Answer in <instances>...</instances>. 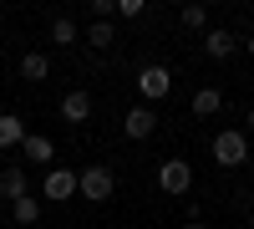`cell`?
Masks as SVG:
<instances>
[{
  "label": "cell",
  "mask_w": 254,
  "mask_h": 229,
  "mask_svg": "<svg viewBox=\"0 0 254 229\" xmlns=\"http://www.w3.org/2000/svg\"><path fill=\"white\" fill-rule=\"evenodd\" d=\"M112 189H117V178H112V168H102V163H92V168L76 173V194L87 199V204H107Z\"/></svg>",
  "instance_id": "6da1fadb"
},
{
  "label": "cell",
  "mask_w": 254,
  "mask_h": 229,
  "mask_svg": "<svg viewBox=\"0 0 254 229\" xmlns=\"http://www.w3.org/2000/svg\"><path fill=\"white\" fill-rule=\"evenodd\" d=\"M214 163H219V168H239V163H249V138L239 128H224L214 138Z\"/></svg>",
  "instance_id": "7a4b0ae2"
},
{
  "label": "cell",
  "mask_w": 254,
  "mask_h": 229,
  "mask_svg": "<svg viewBox=\"0 0 254 229\" xmlns=\"http://www.w3.org/2000/svg\"><path fill=\"white\" fill-rule=\"evenodd\" d=\"M137 92H142L147 107L163 102L168 92H173V72H168V67H142V72H137Z\"/></svg>",
  "instance_id": "3957f363"
},
{
  "label": "cell",
  "mask_w": 254,
  "mask_h": 229,
  "mask_svg": "<svg viewBox=\"0 0 254 229\" xmlns=\"http://www.w3.org/2000/svg\"><path fill=\"white\" fill-rule=\"evenodd\" d=\"M188 183H193V168H188L183 158H168L158 168V189L163 194H188Z\"/></svg>",
  "instance_id": "277c9868"
},
{
  "label": "cell",
  "mask_w": 254,
  "mask_h": 229,
  "mask_svg": "<svg viewBox=\"0 0 254 229\" xmlns=\"http://www.w3.org/2000/svg\"><path fill=\"white\" fill-rule=\"evenodd\" d=\"M153 128H158V112L147 107V102L122 117V133H127V138H137V143H142V138H153Z\"/></svg>",
  "instance_id": "5b68a950"
},
{
  "label": "cell",
  "mask_w": 254,
  "mask_h": 229,
  "mask_svg": "<svg viewBox=\"0 0 254 229\" xmlns=\"http://www.w3.org/2000/svg\"><path fill=\"white\" fill-rule=\"evenodd\" d=\"M41 194H46L51 204L71 199V194H76V173H71V168H51V173H46V183H41Z\"/></svg>",
  "instance_id": "8992f818"
},
{
  "label": "cell",
  "mask_w": 254,
  "mask_h": 229,
  "mask_svg": "<svg viewBox=\"0 0 254 229\" xmlns=\"http://www.w3.org/2000/svg\"><path fill=\"white\" fill-rule=\"evenodd\" d=\"M234 46H239V41H234V31H224V26H208V31H203V51L214 56V61L234 56Z\"/></svg>",
  "instance_id": "52a82bcc"
},
{
  "label": "cell",
  "mask_w": 254,
  "mask_h": 229,
  "mask_svg": "<svg viewBox=\"0 0 254 229\" xmlns=\"http://www.w3.org/2000/svg\"><path fill=\"white\" fill-rule=\"evenodd\" d=\"M46 76H51L46 51H26V56H20V81H46Z\"/></svg>",
  "instance_id": "ba28073f"
},
{
  "label": "cell",
  "mask_w": 254,
  "mask_h": 229,
  "mask_svg": "<svg viewBox=\"0 0 254 229\" xmlns=\"http://www.w3.org/2000/svg\"><path fill=\"white\" fill-rule=\"evenodd\" d=\"M61 117H66V122H87L92 117V97L87 92H66V97H61Z\"/></svg>",
  "instance_id": "9c48e42d"
},
{
  "label": "cell",
  "mask_w": 254,
  "mask_h": 229,
  "mask_svg": "<svg viewBox=\"0 0 254 229\" xmlns=\"http://www.w3.org/2000/svg\"><path fill=\"white\" fill-rule=\"evenodd\" d=\"M31 189H26V168H5L0 173V199L5 204H15V199H26Z\"/></svg>",
  "instance_id": "30bf717a"
},
{
  "label": "cell",
  "mask_w": 254,
  "mask_h": 229,
  "mask_svg": "<svg viewBox=\"0 0 254 229\" xmlns=\"http://www.w3.org/2000/svg\"><path fill=\"white\" fill-rule=\"evenodd\" d=\"M20 138H26V122L15 112H0V153L5 148H20Z\"/></svg>",
  "instance_id": "8fae6325"
},
{
  "label": "cell",
  "mask_w": 254,
  "mask_h": 229,
  "mask_svg": "<svg viewBox=\"0 0 254 229\" xmlns=\"http://www.w3.org/2000/svg\"><path fill=\"white\" fill-rule=\"evenodd\" d=\"M20 153H26L31 163H51V138H41V133H26V138H20Z\"/></svg>",
  "instance_id": "7c38bea8"
},
{
  "label": "cell",
  "mask_w": 254,
  "mask_h": 229,
  "mask_svg": "<svg viewBox=\"0 0 254 229\" xmlns=\"http://www.w3.org/2000/svg\"><path fill=\"white\" fill-rule=\"evenodd\" d=\"M112 41H117V26H112V20H92V26H87V46H92V51H107Z\"/></svg>",
  "instance_id": "4fadbf2b"
},
{
  "label": "cell",
  "mask_w": 254,
  "mask_h": 229,
  "mask_svg": "<svg viewBox=\"0 0 254 229\" xmlns=\"http://www.w3.org/2000/svg\"><path fill=\"white\" fill-rule=\"evenodd\" d=\"M219 107H224V92H219V87H198V92H193V112H198V117H214Z\"/></svg>",
  "instance_id": "5bb4252c"
},
{
  "label": "cell",
  "mask_w": 254,
  "mask_h": 229,
  "mask_svg": "<svg viewBox=\"0 0 254 229\" xmlns=\"http://www.w3.org/2000/svg\"><path fill=\"white\" fill-rule=\"evenodd\" d=\"M10 214H15V224H36V219H41V199H36V194L15 199V204H10Z\"/></svg>",
  "instance_id": "9a60e30c"
},
{
  "label": "cell",
  "mask_w": 254,
  "mask_h": 229,
  "mask_svg": "<svg viewBox=\"0 0 254 229\" xmlns=\"http://www.w3.org/2000/svg\"><path fill=\"white\" fill-rule=\"evenodd\" d=\"M51 41H56V46H76V20L71 15H56L51 20Z\"/></svg>",
  "instance_id": "2e32d148"
},
{
  "label": "cell",
  "mask_w": 254,
  "mask_h": 229,
  "mask_svg": "<svg viewBox=\"0 0 254 229\" xmlns=\"http://www.w3.org/2000/svg\"><path fill=\"white\" fill-rule=\"evenodd\" d=\"M178 20H183L188 31H208V5H183Z\"/></svg>",
  "instance_id": "e0dca14e"
},
{
  "label": "cell",
  "mask_w": 254,
  "mask_h": 229,
  "mask_svg": "<svg viewBox=\"0 0 254 229\" xmlns=\"http://www.w3.org/2000/svg\"><path fill=\"white\" fill-rule=\"evenodd\" d=\"M142 10H147V5H142V0H117V15H122V20H137Z\"/></svg>",
  "instance_id": "ac0fdd59"
},
{
  "label": "cell",
  "mask_w": 254,
  "mask_h": 229,
  "mask_svg": "<svg viewBox=\"0 0 254 229\" xmlns=\"http://www.w3.org/2000/svg\"><path fill=\"white\" fill-rule=\"evenodd\" d=\"M92 15H97V20H112V15H117V0H92Z\"/></svg>",
  "instance_id": "d6986e66"
},
{
  "label": "cell",
  "mask_w": 254,
  "mask_h": 229,
  "mask_svg": "<svg viewBox=\"0 0 254 229\" xmlns=\"http://www.w3.org/2000/svg\"><path fill=\"white\" fill-rule=\"evenodd\" d=\"M244 128H249V133H254V107H249V117H244Z\"/></svg>",
  "instance_id": "ffe728a7"
},
{
  "label": "cell",
  "mask_w": 254,
  "mask_h": 229,
  "mask_svg": "<svg viewBox=\"0 0 254 229\" xmlns=\"http://www.w3.org/2000/svg\"><path fill=\"white\" fill-rule=\"evenodd\" d=\"M249 56H254V36H249Z\"/></svg>",
  "instance_id": "44dd1931"
},
{
  "label": "cell",
  "mask_w": 254,
  "mask_h": 229,
  "mask_svg": "<svg viewBox=\"0 0 254 229\" xmlns=\"http://www.w3.org/2000/svg\"><path fill=\"white\" fill-rule=\"evenodd\" d=\"M188 229H208V224H188Z\"/></svg>",
  "instance_id": "7402d4cb"
},
{
  "label": "cell",
  "mask_w": 254,
  "mask_h": 229,
  "mask_svg": "<svg viewBox=\"0 0 254 229\" xmlns=\"http://www.w3.org/2000/svg\"><path fill=\"white\" fill-rule=\"evenodd\" d=\"M249 224H254V214H249Z\"/></svg>",
  "instance_id": "603a6c76"
}]
</instances>
